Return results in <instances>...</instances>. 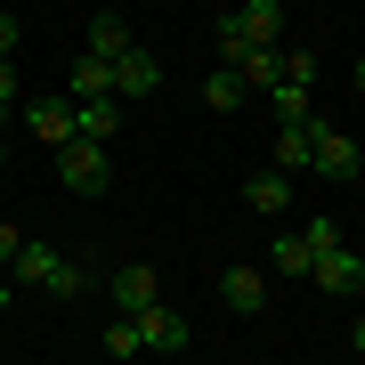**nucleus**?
<instances>
[{"instance_id": "obj_3", "label": "nucleus", "mask_w": 365, "mask_h": 365, "mask_svg": "<svg viewBox=\"0 0 365 365\" xmlns=\"http://www.w3.org/2000/svg\"><path fill=\"white\" fill-rule=\"evenodd\" d=\"M57 155V187L81 203H98L106 187H114V155H106V138H66V146H49Z\"/></svg>"}, {"instance_id": "obj_17", "label": "nucleus", "mask_w": 365, "mask_h": 365, "mask_svg": "<svg viewBox=\"0 0 365 365\" xmlns=\"http://www.w3.org/2000/svg\"><path fill=\"white\" fill-rule=\"evenodd\" d=\"M73 106H81V138H106V146L122 138V98H73Z\"/></svg>"}, {"instance_id": "obj_13", "label": "nucleus", "mask_w": 365, "mask_h": 365, "mask_svg": "<svg viewBox=\"0 0 365 365\" xmlns=\"http://www.w3.org/2000/svg\"><path fill=\"white\" fill-rule=\"evenodd\" d=\"M268 106H276V122H309L317 114V81H300V73H284L268 90Z\"/></svg>"}, {"instance_id": "obj_10", "label": "nucleus", "mask_w": 365, "mask_h": 365, "mask_svg": "<svg viewBox=\"0 0 365 365\" xmlns=\"http://www.w3.org/2000/svg\"><path fill=\"white\" fill-rule=\"evenodd\" d=\"M106 300H114V317H138V309H155V300H163V276L146 268V260H130V268L106 276Z\"/></svg>"}, {"instance_id": "obj_20", "label": "nucleus", "mask_w": 365, "mask_h": 365, "mask_svg": "<svg viewBox=\"0 0 365 365\" xmlns=\"http://www.w3.org/2000/svg\"><path fill=\"white\" fill-rule=\"evenodd\" d=\"M98 349H106V357H146V349H138V325H130V317H114V325L98 333Z\"/></svg>"}, {"instance_id": "obj_2", "label": "nucleus", "mask_w": 365, "mask_h": 365, "mask_svg": "<svg viewBox=\"0 0 365 365\" xmlns=\"http://www.w3.org/2000/svg\"><path fill=\"white\" fill-rule=\"evenodd\" d=\"M284 0H244L235 16H220V66H235L244 49H284Z\"/></svg>"}, {"instance_id": "obj_15", "label": "nucleus", "mask_w": 365, "mask_h": 365, "mask_svg": "<svg viewBox=\"0 0 365 365\" xmlns=\"http://www.w3.org/2000/svg\"><path fill=\"white\" fill-rule=\"evenodd\" d=\"M244 98H252V90H244L235 66H211V73H203V114H235Z\"/></svg>"}, {"instance_id": "obj_24", "label": "nucleus", "mask_w": 365, "mask_h": 365, "mask_svg": "<svg viewBox=\"0 0 365 365\" xmlns=\"http://www.w3.org/2000/svg\"><path fill=\"white\" fill-rule=\"evenodd\" d=\"M9 309H16V276L0 268V317H9Z\"/></svg>"}, {"instance_id": "obj_14", "label": "nucleus", "mask_w": 365, "mask_h": 365, "mask_svg": "<svg viewBox=\"0 0 365 365\" xmlns=\"http://www.w3.org/2000/svg\"><path fill=\"white\" fill-rule=\"evenodd\" d=\"M268 268H276V276H309V268H317V244H309L300 227H284V235L268 244Z\"/></svg>"}, {"instance_id": "obj_27", "label": "nucleus", "mask_w": 365, "mask_h": 365, "mask_svg": "<svg viewBox=\"0 0 365 365\" xmlns=\"http://www.w3.org/2000/svg\"><path fill=\"white\" fill-rule=\"evenodd\" d=\"M0 170H9V146H0Z\"/></svg>"}, {"instance_id": "obj_21", "label": "nucleus", "mask_w": 365, "mask_h": 365, "mask_svg": "<svg viewBox=\"0 0 365 365\" xmlns=\"http://www.w3.org/2000/svg\"><path fill=\"white\" fill-rule=\"evenodd\" d=\"M300 235L325 252V244H341V220H333V211H309V220H300Z\"/></svg>"}, {"instance_id": "obj_5", "label": "nucleus", "mask_w": 365, "mask_h": 365, "mask_svg": "<svg viewBox=\"0 0 365 365\" xmlns=\"http://www.w3.org/2000/svg\"><path fill=\"white\" fill-rule=\"evenodd\" d=\"M130 325H138V349H146V357H179V349H195V325H187V317L170 309V300H155V309H138Z\"/></svg>"}, {"instance_id": "obj_22", "label": "nucleus", "mask_w": 365, "mask_h": 365, "mask_svg": "<svg viewBox=\"0 0 365 365\" xmlns=\"http://www.w3.org/2000/svg\"><path fill=\"white\" fill-rule=\"evenodd\" d=\"M16 49H25V16H9V9H0V57H16Z\"/></svg>"}, {"instance_id": "obj_28", "label": "nucleus", "mask_w": 365, "mask_h": 365, "mask_svg": "<svg viewBox=\"0 0 365 365\" xmlns=\"http://www.w3.org/2000/svg\"><path fill=\"white\" fill-rule=\"evenodd\" d=\"M155 9H170V0H155Z\"/></svg>"}, {"instance_id": "obj_9", "label": "nucleus", "mask_w": 365, "mask_h": 365, "mask_svg": "<svg viewBox=\"0 0 365 365\" xmlns=\"http://www.w3.org/2000/svg\"><path fill=\"white\" fill-rule=\"evenodd\" d=\"M300 170H284V163H268V170H252V179H244V211H260V220H284V211H292V195H300Z\"/></svg>"}, {"instance_id": "obj_25", "label": "nucleus", "mask_w": 365, "mask_h": 365, "mask_svg": "<svg viewBox=\"0 0 365 365\" xmlns=\"http://www.w3.org/2000/svg\"><path fill=\"white\" fill-rule=\"evenodd\" d=\"M349 349H357V357H365V317H357V325H349Z\"/></svg>"}, {"instance_id": "obj_12", "label": "nucleus", "mask_w": 365, "mask_h": 365, "mask_svg": "<svg viewBox=\"0 0 365 365\" xmlns=\"http://www.w3.org/2000/svg\"><path fill=\"white\" fill-rule=\"evenodd\" d=\"M66 98H114V66H106L98 49H81L66 66Z\"/></svg>"}, {"instance_id": "obj_23", "label": "nucleus", "mask_w": 365, "mask_h": 365, "mask_svg": "<svg viewBox=\"0 0 365 365\" xmlns=\"http://www.w3.org/2000/svg\"><path fill=\"white\" fill-rule=\"evenodd\" d=\"M16 244H25V235H16L9 220H0V268H9V260H16Z\"/></svg>"}, {"instance_id": "obj_26", "label": "nucleus", "mask_w": 365, "mask_h": 365, "mask_svg": "<svg viewBox=\"0 0 365 365\" xmlns=\"http://www.w3.org/2000/svg\"><path fill=\"white\" fill-rule=\"evenodd\" d=\"M349 90H357V98H365V57H357V73H349Z\"/></svg>"}, {"instance_id": "obj_11", "label": "nucleus", "mask_w": 365, "mask_h": 365, "mask_svg": "<svg viewBox=\"0 0 365 365\" xmlns=\"http://www.w3.org/2000/svg\"><path fill=\"white\" fill-rule=\"evenodd\" d=\"M220 309L244 317V325L268 317V276H260V268H220Z\"/></svg>"}, {"instance_id": "obj_16", "label": "nucleus", "mask_w": 365, "mask_h": 365, "mask_svg": "<svg viewBox=\"0 0 365 365\" xmlns=\"http://www.w3.org/2000/svg\"><path fill=\"white\" fill-rule=\"evenodd\" d=\"M235 73H244V90H252V98H268V90H276V73H284V49H244V57H235Z\"/></svg>"}, {"instance_id": "obj_8", "label": "nucleus", "mask_w": 365, "mask_h": 365, "mask_svg": "<svg viewBox=\"0 0 365 365\" xmlns=\"http://www.w3.org/2000/svg\"><path fill=\"white\" fill-rule=\"evenodd\" d=\"M16 114H25V130H33L41 146H66V138H81V106H73V98H25Z\"/></svg>"}, {"instance_id": "obj_7", "label": "nucleus", "mask_w": 365, "mask_h": 365, "mask_svg": "<svg viewBox=\"0 0 365 365\" xmlns=\"http://www.w3.org/2000/svg\"><path fill=\"white\" fill-rule=\"evenodd\" d=\"M106 66H114V98H130V106L163 90V57L146 49V41H130V49H122V57H106Z\"/></svg>"}, {"instance_id": "obj_6", "label": "nucleus", "mask_w": 365, "mask_h": 365, "mask_svg": "<svg viewBox=\"0 0 365 365\" xmlns=\"http://www.w3.org/2000/svg\"><path fill=\"white\" fill-rule=\"evenodd\" d=\"M309 284L325 292V300H357V292H365V252L325 244V252H317V268H309Z\"/></svg>"}, {"instance_id": "obj_19", "label": "nucleus", "mask_w": 365, "mask_h": 365, "mask_svg": "<svg viewBox=\"0 0 365 365\" xmlns=\"http://www.w3.org/2000/svg\"><path fill=\"white\" fill-rule=\"evenodd\" d=\"M90 49H98V57H122V49H130V25L98 9V16H90Z\"/></svg>"}, {"instance_id": "obj_4", "label": "nucleus", "mask_w": 365, "mask_h": 365, "mask_svg": "<svg viewBox=\"0 0 365 365\" xmlns=\"http://www.w3.org/2000/svg\"><path fill=\"white\" fill-rule=\"evenodd\" d=\"M309 170H317V179H333V187L365 179V155H357V138H341L325 114H309Z\"/></svg>"}, {"instance_id": "obj_1", "label": "nucleus", "mask_w": 365, "mask_h": 365, "mask_svg": "<svg viewBox=\"0 0 365 365\" xmlns=\"http://www.w3.org/2000/svg\"><path fill=\"white\" fill-rule=\"evenodd\" d=\"M9 276H16L25 292H41V300H81V292H90V276H81V268H73V260H66L57 244H33V235L16 244Z\"/></svg>"}, {"instance_id": "obj_18", "label": "nucleus", "mask_w": 365, "mask_h": 365, "mask_svg": "<svg viewBox=\"0 0 365 365\" xmlns=\"http://www.w3.org/2000/svg\"><path fill=\"white\" fill-rule=\"evenodd\" d=\"M276 163H284V170H309V122H276Z\"/></svg>"}]
</instances>
